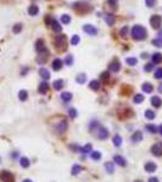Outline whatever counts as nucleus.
<instances>
[{"label": "nucleus", "mask_w": 162, "mask_h": 182, "mask_svg": "<svg viewBox=\"0 0 162 182\" xmlns=\"http://www.w3.org/2000/svg\"><path fill=\"white\" fill-rule=\"evenodd\" d=\"M130 35H132V38L135 39V40H143V39L146 38L147 32L143 26L137 24V26H133L132 30H130Z\"/></svg>", "instance_id": "f257e3e1"}, {"label": "nucleus", "mask_w": 162, "mask_h": 182, "mask_svg": "<svg viewBox=\"0 0 162 182\" xmlns=\"http://www.w3.org/2000/svg\"><path fill=\"white\" fill-rule=\"evenodd\" d=\"M73 9L78 13H87L89 11H92V6L89 4L84 3V1H77L73 4Z\"/></svg>", "instance_id": "f03ea898"}, {"label": "nucleus", "mask_w": 162, "mask_h": 182, "mask_svg": "<svg viewBox=\"0 0 162 182\" xmlns=\"http://www.w3.org/2000/svg\"><path fill=\"white\" fill-rule=\"evenodd\" d=\"M0 180L3 182H15V176L10 171L3 170V171H0Z\"/></svg>", "instance_id": "7ed1b4c3"}, {"label": "nucleus", "mask_w": 162, "mask_h": 182, "mask_svg": "<svg viewBox=\"0 0 162 182\" xmlns=\"http://www.w3.org/2000/svg\"><path fill=\"white\" fill-rule=\"evenodd\" d=\"M54 130H55V133L57 135H61V134H64L65 131L67 130V121L65 119H62L60 123H57V124L54 126Z\"/></svg>", "instance_id": "20e7f679"}, {"label": "nucleus", "mask_w": 162, "mask_h": 182, "mask_svg": "<svg viewBox=\"0 0 162 182\" xmlns=\"http://www.w3.org/2000/svg\"><path fill=\"white\" fill-rule=\"evenodd\" d=\"M95 135H96L98 138L106 140L107 137H109V131H107L106 127H102V126L99 125V126H98V130L95 131Z\"/></svg>", "instance_id": "39448f33"}, {"label": "nucleus", "mask_w": 162, "mask_h": 182, "mask_svg": "<svg viewBox=\"0 0 162 182\" xmlns=\"http://www.w3.org/2000/svg\"><path fill=\"white\" fill-rule=\"evenodd\" d=\"M150 24L152 28H155V29H159L161 24H162V17L159 16V15H154V16H151L150 18Z\"/></svg>", "instance_id": "423d86ee"}, {"label": "nucleus", "mask_w": 162, "mask_h": 182, "mask_svg": "<svg viewBox=\"0 0 162 182\" xmlns=\"http://www.w3.org/2000/svg\"><path fill=\"white\" fill-rule=\"evenodd\" d=\"M66 43H67L66 35H57L55 38V44L58 49H66Z\"/></svg>", "instance_id": "0eeeda50"}, {"label": "nucleus", "mask_w": 162, "mask_h": 182, "mask_svg": "<svg viewBox=\"0 0 162 182\" xmlns=\"http://www.w3.org/2000/svg\"><path fill=\"white\" fill-rule=\"evenodd\" d=\"M151 153L154 154L155 157H161L162 156V143L157 142L151 147Z\"/></svg>", "instance_id": "6e6552de"}, {"label": "nucleus", "mask_w": 162, "mask_h": 182, "mask_svg": "<svg viewBox=\"0 0 162 182\" xmlns=\"http://www.w3.org/2000/svg\"><path fill=\"white\" fill-rule=\"evenodd\" d=\"M35 51L38 53H42L44 51H46V47H45V43H44L43 39H38L35 42Z\"/></svg>", "instance_id": "1a4fd4ad"}, {"label": "nucleus", "mask_w": 162, "mask_h": 182, "mask_svg": "<svg viewBox=\"0 0 162 182\" xmlns=\"http://www.w3.org/2000/svg\"><path fill=\"white\" fill-rule=\"evenodd\" d=\"M109 69H110L111 72H114V73L120 72V69H121V63H120V61L117 60V58H115V60L109 65Z\"/></svg>", "instance_id": "9d476101"}, {"label": "nucleus", "mask_w": 162, "mask_h": 182, "mask_svg": "<svg viewBox=\"0 0 162 182\" xmlns=\"http://www.w3.org/2000/svg\"><path fill=\"white\" fill-rule=\"evenodd\" d=\"M83 30L87 34H89V35H96L98 34V29L94 26H92V24H85L83 27Z\"/></svg>", "instance_id": "9b49d317"}, {"label": "nucleus", "mask_w": 162, "mask_h": 182, "mask_svg": "<svg viewBox=\"0 0 162 182\" xmlns=\"http://www.w3.org/2000/svg\"><path fill=\"white\" fill-rule=\"evenodd\" d=\"M46 51H48V50H46ZM46 51H44V52H42V53H39V56L37 57V62H38V63H40V65L45 63V62H46V60H48V57H49V52H46Z\"/></svg>", "instance_id": "f8f14e48"}, {"label": "nucleus", "mask_w": 162, "mask_h": 182, "mask_svg": "<svg viewBox=\"0 0 162 182\" xmlns=\"http://www.w3.org/2000/svg\"><path fill=\"white\" fill-rule=\"evenodd\" d=\"M151 62L154 63V65H159V63H161V62H162V53H160V52L152 53V56H151Z\"/></svg>", "instance_id": "ddd939ff"}, {"label": "nucleus", "mask_w": 162, "mask_h": 182, "mask_svg": "<svg viewBox=\"0 0 162 182\" xmlns=\"http://www.w3.org/2000/svg\"><path fill=\"white\" fill-rule=\"evenodd\" d=\"M50 27H51V29L54 30V32H56V33H58V32H61L62 30V27L60 26V23L56 21V20H51V22H50Z\"/></svg>", "instance_id": "4468645a"}, {"label": "nucleus", "mask_w": 162, "mask_h": 182, "mask_svg": "<svg viewBox=\"0 0 162 182\" xmlns=\"http://www.w3.org/2000/svg\"><path fill=\"white\" fill-rule=\"evenodd\" d=\"M130 140H132L134 143L140 142V141L143 140V133H141V131H135V133L132 135V138H130Z\"/></svg>", "instance_id": "2eb2a0df"}, {"label": "nucleus", "mask_w": 162, "mask_h": 182, "mask_svg": "<svg viewBox=\"0 0 162 182\" xmlns=\"http://www.w3.org/2000/svg\"><path fill=\"white\" fill-rule=\"evenodd\" d=\"M48 90H49V84L46 83V81H43V83L39 85V88H38L39 94H42V95H45L48 92Z\"/></svg>", "instance_id": "dca6fc26"}, {"label": "nucleus", "mask_w": 162, "mask_h": 182, "mask_svg": "<svg viewBox=\"0 0 162 182\" xmlns=\"http://www.w3.org/2000/svg\"><path fill=\"white\" fill-rule=\"evenodd\" d=\"M114 162L116 164H118L120 166H125L127 165V162H125V159L123 157H121V156H115L114 157Z\"/></svg>", "instance_id": "f3484780"}, {"label": "nucleus", "mask_w": 162, "mask_h": 182, "mask_svg": "<svg viewBox=\"0 0 162 182\" xmlns=\"http://www.w3.org/2000/svg\"><path fill=\"white\" fill-rule=\"evenodd\" d=\"M144 169H145V171H146V172H154V171L157 169V166H156V164H155V163L149 162V163H146V164H145Z\"/></svg>", "instance_id": "a211bd4d"}, {"label": "nucleus", "mask_w": 162, "mask_h": 182, "mask_svg": "<svg viewBox=\"0 0 162 182\" xmlns=\"http://www.w3.org/2000/svg\"><path fill=\"white\" fill-rule=\"evenodd\" d=\"M62 61L60 60V58H55V60L52 61V69L54 71H60L61 68H62Z\"/></svg>", "instance_id": "6ab92c4d"}, {"label": "nucleus", "mask_w": 162, "mask_h": 182, "mask_svg": "<svg viewBox=\"0 0 162 182\" xmlns=\"http://www.w3.org/2000/svg\"><path fill=\"white\" fill-rule=\"evenodd\" d=\"M39 74H40V76H42L43 79H45V80H48L49 78H50V72H49L46 68H40Z\"/></svg>", "instance_id": "aec40b11"}, {"label": "nucleus", "mask_w": 162, "mask_h": 182, "mask_svg": "<svg viewBox=\"0 0 162 182\" xmlns=\"http://www.w3.org/2000/svg\"><path fill=\"white\" fill-rule=\"evenodd\" d=\"M141 89L144 92H146V94H151L152 92V90H154V86H152L150 83H144L141 85Z\"/></svg>", "instance_id": "412c9836"}, {"label": "nucleus", "mask_w": 162, "mask_h": 182, "mask_svg": "<svg viewBox=\"0 0 162 182\" xmlns=\"http://www.w3.org/2000/svg\"><path fill=\"white\" fill-rule=\"evenodd\" d=\"M52 86H54V89H55L56 91H60L62 88H64V80H62V79L55 80V81H54V84H52Z\"/></svg>", "instance_id": "4be33fe9"}, {"label": "nucleus", "mask_w": 162, "mask_h": 182, "mask_svg": "<svg viewBox=\"0 0 162 182\" xmlns=\"http://www.w3.org/2000/svg\"><path fill=\"white\" fill-rule=\"evenodd\" d=\"M28 13L31 16H37L39 13V7L37 5H31L28 7Z\"/></svg>", "instance_id": "5701e85b"}, {"label": "nucleus", "mask_w": 162, "mask_h": 182, "mask_svg": "<svg viewBox=\"0 0 162 182\" xmlns=\"http://www.w3.org/2000/svg\"><path fill=\"white\" fill-rule=\"evenodd\" d=\"M151 103H152V106H154V107L159 108L161 104H162V100H161L159 96H152V97H151Z\"/></svg>", "instance_id": "b1692460"}, {"label": "nucleus", "mask_w": 162, "mask_h": 182, "mask_svg": "<svg viewBox=\"0 0 162 182\" xmlns=\"http://www.w3.org/2000/svg\"><path fill=\"white\" fill-rule=\"evenodd\" d=\"M60 97H61V100H62L64 102H70L73 96H72L71 92H67V91H66V92H62V94L60 95Z\"/></svg>", "instance_id": "393cba45"}, {"label": "nucleus", "mask_w": 162, "mask_h": 182, "mask_svg": "<svg viewBox=\"0 0 162 182\" xmlns=\"http://www.w3.org/2000/svg\"><path fill=\"white\" fill-rule=\"evenodd\" d=\"M104 18H105L106 23L109 26H114V23H115V16L114 15H111V13H106Z\"/></svg>", "instance_id": "a878e982"}, {"label": "nucleus", "mask_w": 162, "mask_h": 182, "mask_svg": "<svg viewBox=\"0 0 162 182\" xmlns=\"http://www.w3.org/2000/svg\"><path fill=\"white\" fill-rule=\"evenodd\" d=\"M89 88L94 91H98L99 89H100V83H99L98 80H92L90 83H89Z\"/></svg>", "instance_id": "bb28decb"}, {"label": "nucleus", "mask_w": 162, "mask_h": 182, "mask_svg": "<svg viewBox=\"0 0 162 182\" xmlns=\"http://www.w3.org/2000/svg\"><path fill=\"white\" fill-rule=\"evenodd\" d=\"M105 169H106V171L109 172V174H114V171H115V165H114V163H111V162L105 163Z\"/></svg>", "instance_id": "cd10ccee"}, {"label": "nucleus", "mask_w": 162, "mask_h": 182, "mask_svg": "<svg viewBox=\"0 0 162 182\" xmlns=\"http://www.w3.org/2000/svg\"><path fill=\"white\" fill-rule=\"evenodd\" d=\"M80 152L84 153V154H87V153H92L93 152V146L90 143H87L84 146V147L80 148Z\"/></svg>", "instance_id": "c85d7f7f"}, {"label": "nucleus", "mask_w": 162, "mask_h": 182, "mask_svg": "<svg viewBox=\"0 0 162 182\" xmlns=\"http://www.w3.org/2000/svg\"><path fill=\"white\" fill-rule=\"evenodd\" d=\"M155 112L154 111H151V109H146L145 111V118L146 119H149V120H152V119H155Z\"/></svg>", "instance_id": "c756f323"}, {"label": "nucleus", "mask_w": 162, "mask_h": 182, "mask_svg": "<svg viewBox=\"0 0 162 182\" xmlns=\"http://www.w3.org/2000/svg\"><path fill=\"white\" fill-rule=\"evenodd\" d=\"M112 142H114V144L116 146V147H120L121 143H122V137H121L120 135H115L114 138H112Z\"/></svg>", "instance_id": "7c9ffc66"}, {"label": "nucleus", "mask_w": 162, "mask_h": 182, "mask_svg": "<svg viewBox=\"0 0 162 182\" xmlns=\"http://www.w3.org/2000/svg\"><path fill=\"white\" fill-rule=\"evenodd\" d=\"M82 170H83V167H82V166L78 165V164H74V165L72 166V175H78Z\"/></svg>", "instance_id": "2f4dec72"}, {"label": "nucleus", "mask_w": 162, "mask_h": 182, "mask_svg": "<svg viewBox=\"0 0 162 182\" xmlns=\"http://www.w3.org/2000/svg\"><path fill=\"white\" fill-rule=\"evenodd\" d=\"M20 164H21V166H22V167H28L31 163H29V159H28V158L22 157V158L20 159Z\"/></svg>", "instance_id": "473e14b6"}, {"label": "nucleus", "mask_w": 162, "mask_h": 182, "mask_svg": "<svg viewBox=\"0 0 162 182\" xmlns=\"http://www.w3.org/2000/svg\"><path fill=\"white\" fill-rule=\"evenodd\" d=\"M146 130L149 131V133H151V134H156L157 131H159V127H156L154 124H147L146 125Z\"/></svg>", "instance_id": "72a5a7b5"}, {"label": "nucleus", "mask_w": 162, "mask_h": 182, "mask_svg": "<svg viewBox=\"0 0 162 182\" xmlns=\"http://www.w3.org/2000/svg\"><path fill=\"white\" fill-rule=\"evenodd\" d=\"M19 98L21 101H26V100L28 98V92H27L26 90H21L19 92Z\"/></svg>", "instance_id": "f704fd0d"}, {"label": "nucleus", "mask_w": 162, "mask_h": 182, "mask_svg": "<svg viewBox=\"0 0 162 182\" xmlns=\"http://www.w3.org/2000/svg\"><path fill=\"white\" fill-rule=\"evenodd\" d=\"M90 158L93 159V160H100L101 159V153L98 152V151H94L90 153Z\"/></svg>", "instance_id": "c9c22d12"}, {"label": "nucleus", "mask_w": 162, "mask_h": 182, "mask_svg": "<svg viewBox=\"0 0 162 182\" xmlns=\"http://www.w3.org/2000/svg\"><path fill=\"white\" fill-rule=\"evenodd\" d=\"M76 80H77V83H79V84H84L85 81H87V75L85 74H78Z\"/></svg>", "instance_id": "e433bc0d"}, {"label": "nucleus", "mask_w": 162, "mask_h": 182, "mask_svg": "<svg viewBox=\"0 0 162 182\" xmlns=\"http://www.w3.org/2000/svg\"><path fill=\"white\" fill-rule=\"evenodd\" d=\"M133 101H134V103H141V102L144 101V95H141V94H137L135 96H134Z\"/></svg>", "instance_id": "4c0bfd02"}, {"label": "nucleus", "mask_w": 162, "mask_h": 182, "mask_svg": "<svg viewBox=\"0 0 162 182\" xmlns=\"http://www.w3.org/2000/svg\"><path fill=\"white\" fill-rule=\"evenodd\" d=\"M100 78H101V80L104 81V83H107L109 79H110V73L109 72H102L101 75H100Z\"/></svg>", "instance_id": "58836bf2"}, {"label": "nucleus", "mask_w": 162, "mask_h": 182, "mask_svg": "<svg viewBox=\"0 0 162 182\" xmlns=\"http://www.w3.org/2000/svg\"><path fill=\"white\" fill-rule=\"evenodd\" d=\"M125 62H127L129 66H135L137 63H138V60H137L135 57H128L127 60H125Z\"/></svg>", "instance_id": "ea45409f"}, {"label": "nucleus", "mask_w": 162, "mask_h": 182, "mask_svg": "<svg viewBox=\"0 0 162 182\" xmlns=\"http://www.w3.org/2000/svg\"><path fill=\"white\" fill-rule=\"evenodd\" d=\"M61 22H62L64 24H68L70 22H71L70 15H62V16H61Z\"/></svg>", "instance_id": "a19ab883"}, {"label": "nucleus", "mask_w": 162, "mask_h": 182, "mask_svg": "<svg viewBox=\"0 0 162 182\" xmlns=\"http://www.w3.org/2000/svg\"><path fill=\"white\" fill-rule=\"evenodd\" d=\"M72 63H73V56H72V55L66 56V58H65V65H66V66H72Z\"/></svg>", "instance_id": "79ce46f5"}, {"label": "nucleus", "mask_w": 162, "mask_h": 182, "mask_svg": "<svg viewBox=\"0 0 162 182\" xmlns=\"http://www.w3.org/2000/svg\"><path fill=\"white\" fill-rule=\"evenodd\" d=\"M21 30H22V24H21V23H16L15 26H13V28H12V32H13V33L19 34Z\"/></svg>", "instance_id": "37998d69"}, {"label": "nucleus", "mask_w": 162, "mask_h": 182, "mask_svg": "<svg viewBox=\"0 0 162 182\" xmlns=\"http://www.w3.org/2000/svg\"><path fill=\"white\" fill-rule=\"evenodd\" d=\"M79 42H80V39H79L78 35H73V36H72V39H71V44L72 45H74V46H76V45L79 44Z\"/></svg>", "instance_id": "c03bdc74"}, {"label": "nucleus", "mask_w": 162, "mask_h": 182, "mask_svg": "<svg viewBox=\"0 0 162 182\" xmlns=\"http://www.w3.org/2000/svg\"><path fill=\"white\" fill-rule=\"evenodd\" d=\"M155 78L156 79H162V67L161 68H157V69L155 71Z\"/></svg>", "instance_id": "a18cd8bd"}, {"label": "nucleus", "mask_w": 162, "mask_h": 182, "mask_svg": "<svg viewBox=\"0 0 162 182\" xmlns=\"http://www.w3.org/2000/svg\"><path fill=\"white\" fill-rule=\"evenodd\" d=\"M152 45H155L157 47H162V39H160V38L154 39L152 40Z\"/></svg>", "instance_id": "49530a36"}, {"label": "nucleus", "mask_w": 162, "mask_h": 182, "mask_svg": "<svg viewBox=\"0 0 162 182\" xmlns=\"http://www.w3.org/2000/svg\"><path fill=\"white\" fill-rule=\"evenodd\" d=\"M127 34H128V27H123V28L120 30V35L122 36V38H125Z\"/></svg>", "instance_id": "de8ad7c7"}, {"label": "nucleus", "mask_w": 162, "mask_h": 182, "mask_svg": "<svg viewBox=\"0 0 162 182\" xmlns=\"http://www.w3.org/2000/svg\"><path fill=\"white\" fill-rule=\"evenodd\" d=\"M152 68H154V63L150 62V63H146V65H145V67H144V71H145V72H151Z\"/></svg>", "instance_id": "09e8293b"}, {"label": "nucleus", "mask_w": 162, "mask_h": 182, "mask_svg": "<svg viewBox=\"0 0 162 182\" xmlns=\"http://www.w3.org/2000/svg\"><path fill=\"white\" fill-rule=\"evenodd\" d=\"M145 4L147 7H154L156 4V0H145Z\"/></svg>", "instance_id": "8fccbe9b"}, {"label": "nucleus", "mask_w": 162, "mask_h": 182, "mask_svg": "<svg viewBox=\"0 0 162 182\" xmlns=\"http://www.w3.org/2000/svg\"><path fill=\"white\" fill-rule=\"evenodd\" d=\"M68 113H70V117L71 118H76V117H77V109H74V108H70Z\"/></svg>", "instance_id": "3c124183"}, {"label": "nucleus", "mask_w": 162, "mask_h": 182, "mask_svg": "<svg viewBox=\"0 0 162 182\" xmlns=\"http://www.w3.org/2000/svg\"><path fill=\"white\" fill-rule=\"evenodd\" d=\"M130 90H132V89L128 88V86H123V88H122V94L125 95V96H128V94L130 92Z\"/></svg>", "instance_id": "603ef678"}, {"label": "nucleus", "mask_w": 162, "mask_h": 182, "mask_svg": "<svg viewBox=\"0 0 162 182\" xmlns=\"http://www.w3.org/2000/svg\"><path fill=\"white\" fill-rule=\"evenodd\" d=\"M117 1H118V0H107L109 5H110V6H112L114 9H116V7H117Z\"/></svg>", "instance_id": "864d4df0"}, {"label": "nucleus", "mask_w": 162, "mask_h": 182, "mask_svg": "<svg viewBox=\"0 0 162 182\" xmlns=\"http://www.w3.org/2000/svg\"><path fill=\"white\" fill-rule=\"evenodd\" d=\"M51 20H52V18H50V16H46V17H45V23H46V24H50Z\"/></svg>", "instance_id": "5fc2aeb1"}, {"label": "nucleus", "mask_w": 162, "mask_h": 182, "mask_svg": "<svg viewBox=\"0 0 162 182\" xmlns=\"http://www.w3.org/2000/svg\"><path fill=\"white\" fill-rule=\"evenodd\" d=\"M71 149H73V151H80V148L78 147V146H70Z\"/></svg>", "instance_id": "6e6d98bb"}, {"label": "nucleus", "mask_w": 162, "mask_h": 182, "mask_svg": "<svg viewBox=\"0 0 162 182\" xmlns=\"http://www.w3.org/2000/svg\"><path fill=\"white\" fill-rule=\"evenodd\" d=\"M149 182H159V179H157V177H150Z\"/></svg>", "instance_id": "4d7b16f0"}, {"label": "nucleus", "mask_w": 162, "mask_h": 182, "mask_svg": "<svg viewBox=\"0 0 162 182\" xmlns=\"http://www.w3.org/2000/svg\"><path fill=\"white\" fill-rule=\"evenodd\" d=\"M157 36H159L160 39H162V30H159V33H157Z\"/></svg>", "instance_id": "13d9d810"}, {"label": "nucleus", "mask_w": 162, "mask_h": 182, "mask_svg": "<svg viewBox=\"0 0 162 182\" xmlns=\"http://www.w3.org/2000/svg\"><path fill=\"white\" fill-rule=\"evenodd\" d=\"M159 133H160V134L162 135V124H161V125L159 126Z\"/></svg>", "instance_id": "bf43d9fd"}, {"label": "nucleus", "mask_w": 162, "mask_h": 182, "mask_svg": "<svg viewBox=\"0 0 162 182\" xmlns=\"http://www.w3.org/2000/svg\"><path fill=\"white\" fill-rule=\"evenodd\" d=\"M22 182H33V181H32V180H29V179H26V180H23Z\"/></svg>", "instance_id": "052dcab7"}, {"label": "nucleus", "mask_w": 162, "mask_h": 182, "mask_svg": "<svg viewBox=\"0 0 162 182\" xmlns=\"http://www.w3.org/2000/svg\"><path fill=\"white\" fill-rule=\"evenodd\" d=\"M159 91H160V92H161V94H162V84H161V85H160V86H159Z\"/></svg>", "instance_id": "680f3d73"}, {"label": "nucleus", "mask_w": 162, "mask_h": 182, "mask_svg": "<svg viewBox=\"0 0 162 182\" xmlns=\"http://www.w3.org/2000/svg\"><path fill=\"white\" fill-rule=\"evenodd\" d=\"M135 182H141V181H135Z\"/></svg>", "instance_id": "e2e57ef3"}]
</instances>
